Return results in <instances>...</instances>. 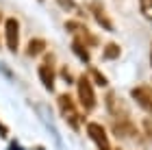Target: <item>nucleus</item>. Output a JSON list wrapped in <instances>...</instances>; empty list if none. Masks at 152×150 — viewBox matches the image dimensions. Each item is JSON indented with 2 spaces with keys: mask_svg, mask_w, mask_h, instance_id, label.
Returning <instances> with one entry per match:
<instances>
[{
  "mask_svg": "<svg viewBox=\"0 0 152 150\" xmlns=\"http://www.w3.org/2000/svg\"><path fill=\"white\" fill-rule=\"evenodd\" d=\"M78 100L85 111H91V109H96V91H94V85L91 80H89L87 76H80L78 78Z\"/></svg>",
  "mask_w": 152,
  "mask_h": 150,
  "instance_id": "1",
  "label": "nucleus"
},
{
  "mask_svg": "<svg viewBox=\"0 0 152 150\" xmlns=\"http://www.w3.org/2000/svg\"><path fill=\"white\" fill-rule=\"evenodd\" d=\"M87 135H89V139L98 146V150H111V141H109L107 128L102 124H98V122H89V124H87Z\"/></svg>",
  "mask_w": 152,
  "mask_h": 150,
  "instance_id": "2",
  "label": "nucleus"
},
{
  "mask_svg": "<svg viewBox=\"0 0 152 150\" xmlns=\"http://www.w3.org/2000/svg\"><path fill=\"white\" fill-rule=\"evenodd\" d=\"M59 107H61V111H63V118L70 122V126L76 131L78 124H80V115L76 113V105H74V100H72L70 94H61V96H59Z\"/></svg>",
  "mask_w": 152,
  "mask_h": 150,
  "instance_id": "3",
  "label": "nucleus"
},
{
  "mask_svg": "<svg viewBox=\"0 0 152 150\" xmlns=\"http://www.w3.org/2000/svg\"><path fill=\"white\" fill-rule=\"evenodd\" d=\"M4 42L11 52L20 50V22L15 18H7L4 22Z\"/></svg>",
  "mask_w": 152,
  "mask_h": 150,
  "instance_id": "4",
  "label": "nucleus"
},
{
  "mask_svg": "<svg viewBox=\"0 0 152 150\" xmlns=\"http://www.w3.org/2000/svg\"><path fill=\"white\" fill-rule=\"evenodd\" d=\"M52 59H54L52 54H48L46 61L39 65V80L44 83V87H46L48 91H52V89H54V67H52V65H54V61H52Z\"/></svg>",
  "mask_w": 152,
  "mask_h": 150,
  "instance_id": "5",
  "label": "nucleus"
},
{
  "mask_svg": "<svg viewBox=\"0 0 152 150\" xmlns=\"http://www.w3.org/2000/svg\"><path fill=\"white\" fill-rule=\"evenodd\" d=\"M130 96H133V100H135L141 109H146V111L152 113V87L139 85V87H135V89L130 91Z\"/></svg>",
  "mask_w": 152,
  "mask_h": 150,
  "instance_id": "6",
  "label": "nucleus"
},
{
  "mask_svg": "<svg viewBox=\"0 0 152 150\" xmlns=\"http://www.w3.org/2000/svg\"><path fill=\"white\" fill-rule=\"evenodd\" d=\"M91 15L96 18V22H98L102 29H107V31H113V20L107 15V11H104V7H102L100 0H91Z\"/></svg>",
  "mask_w": 152,
  "mask_h": 150,
  "instance_id": "7",
  "label": "nucleus"
},
{
  "mask_svg": "<svg viewBox=\"0 0 152 150\" xmlns=\"http://www.w3.org/2000/svg\"><path fill=\"white\" fill-rule=\"evenodd\" d=\"M113 133L117 135V137L126 139V137H135V135H137V128H135V124H133L128 118H117L115 124H113Z\"/></svg>",
  "mask_w": 152,
  "mask_h": 150,
  "instance_id": "8",
  "label": "nucleus"
},
{
  "mask_svg": "<svg viewBox=\"0 0 152 150\" xmlns=\"http://www.w3.org/2000/svg\"><path fill=\"white\" fill-rule=\"evenodd\" d=\"M44 48H46V42L35 37V39L28 42V46H26V54H28V57H37V54L44 52Z\"/></svg>",
  "mask_w": 152,
  "mask_h": 150,
  "instance_id": "9",
  "label": "nucleus"
},
{
  "mask_svg": "<svg viewBox=\"0 0 152 150\" xmlns=\"http://www.w3.org/2000/svg\"><path fill=\"white\" fill-rule=\"evenodd\" d=\"M102 57H104V61H113L120 57V46L117 44H107L104 46V52H102Z\"/></svg>",
  "mask_w": 152,
  "mask_h": 150,
  "instance_id": "10",
  "label": "nucleus"
},
{
  "mask_svg": "<svg viewBox=\"0 0 152 150\" xmlns=\"http://www.w3.org/2000/svg\"><path fill=\"white\" fill-rule=\"evenodd\" d=\"M72 50H74L76 54H78V57H80L83 61H85V63L89 61V52H87V48H85V46H83V44L78 42V39H74V42H72Z\"/></svg>",
  "mask_w": 152,
  "mask_h": 150,
  "instance_id": "11",
  "label": "nucleus"
},
{
  "mask_svg": "<svg viewBox=\"0 0 152 150\" xmlns=\"http://www.w3.org/2000/svg\"><path fill=\"white\" fill-rule=\"evenodd\" d=\"M141 2V15L146 20H152V0H139Z\"/></svg>",
  "mask_w": 152,
  "mask_h": 150,
  "instance_id": "12",
  "label": "nucleus"
},
{
  "mask_svg": "<svg viewBox=\"0 0 152 150\" xmlns=\"http://www.w3.org/2000/svg\"><path fill=\"white\" fill-rule=\"evenodd\" d=\"M141 126H143V135H146V139L152 141V118H143Z\"/></svg>",
  "mask_w": 152,
  "mask_h": 150,
  "instance_id": "13",
  "label": "nucleus"
},
{
  "mask_svg": "<svg viewBox=\"0 0 152 150\" xmlns=\"http://www.w3.org/2000/svg\"><path fill=\"white\" fill-rule=\"evenodd\" d=\"M89 74H91V76L96 78V83H98V85L107 87V78H104V76L100 74V70H96V67H91V70H89Z\"/></svg>",
  "mask_w": 152,
  "mask_h": 150,
  "instance_id": "14",
  "label": "nucleus"
},
{
  "mask_svg": "<svg viewBox=\"0 0 152 150\" xmlns=\"http://www.w3.org/2000/svg\"><path fill=\"white\" fill-rule=\"evenodd\" d=\"M57 4L63 7L65 11H74V9H76V2H74V0H57Z\"/></svg>",
  "mask_w": 152,
  "mask_h": 150,
  "instance_id": "15",
  "label": "nucleus"
},
{
  "mask_svg": "<svg viewBox=\"0 0 152 150\" xmlns=\"http://www.w3.org/2000/svg\"><path fill=\"white\" fill-rule=\"evenodd\" d=\"M11 150H20V148H18V144H13V146H11Z\"/></svg>",
  "mask_w": 152,
  "mask_h": 150,
  "instance_id": "16",
  "label": "nucleus"
},
{
  "mask_svg": "<svg viewBox=\"0 0 152 150\" xmlns=\"http://www.w3.org/2000/svg\"><path fill=\"white\" fill-rule=\"evenodd\" d=\"M150 61H152V50H150Z\"/></svg>",
  "mask_w": 152,
  "mask_h": 150,
  "instance_id": "17",
  "label": "nucleus"
},
{
  "mask_svg": "<svg viewBox=\"0 0 152 150\" xmlns=\"http://www.w3.org/2000/svg\"><path fill=\"white\" fill-rule=\"evenodd\" d=\"M0 20H2V13H0Z\"/></svg>",
  "mask_w": 152,
  "mask_h": 150,
  "instance_id": "18",
  "label": "nucleus"
}]
</instances>
